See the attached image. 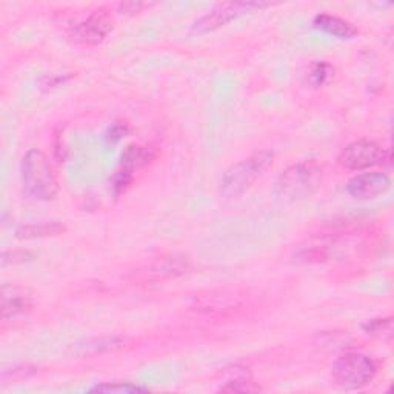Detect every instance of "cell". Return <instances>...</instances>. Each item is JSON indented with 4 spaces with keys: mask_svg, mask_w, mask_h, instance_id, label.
Instances as JSON below:
<instances>
[{
    "mask_svg": "<svg viewBox=\"0 0 394 394\" xmlns=\"http://www.w3.org/2000/svg\"><path fill=\"white\" fill-rule=\"evenodd\" d=\"M274 161V153L270 149H262L251 154L247 159L238 162L225 171L220 182V194L226 199L239 197L254 185L259 177L265 175V171L271 167Z\"/></svg>",
    "mask_w": 394,
    "mask_h": 394,
    "instance_id": "1",
    "label": "cell"
},
{
    "mask_svg": "<svg viewBox=\"0 0 394 394\" xmlns=\"http://www.w3.org/2000/svg\"><path fill=\"white\" fill-rule=\"evenodd\" d=\"M22 184L37 201H51L59 193V182L51 163L41 149H29L22 159Z\"/></svg>",
    "mask_w": 394,
    "mask_h": 394,
    "instance_id": "2",
    "label": "cell"
},
{
    "mask_svg": "<svg viewBox=\"0 0 394 394\" xmlns=\"http://www.w3.org/2000/svg\"><path fill=\"white\" fill-rule=\"evenodd\" d=\"M322 185V170L316 163L291 165L276 180L274 194L280 201L296 202L313 196Z\"/></svg>",
    "mask_w": 394,
    "mask_h": 394,
    "instance_id": "3",
    "label": "cell"
},
{
    "mask_svg": "<svg viewBox=\"0 0 394 394\" xmlns=\"http://www.w3.org/2000/svg\"><path fill=\"white\" fill-rule=\"evenodd\" d=\"M377 367L362 353H345L331 367L334 385L342 390H360L374 381Z\"/></svg>",
    "mask_w": 394,
    "mask_h": 394,
    "instance_id": "4",
    "label": "cell"
},
{
    "mask_svg": "<svg viewBox=\"0 0 394 394\" xmlns=\"http://www.w3.org/2000/svg\"><path fill=\"white\" fill-rule=\"evenodd\" d=\"M268 2H224L219 4L211 11H208L202 18L194 22L191 27L193 34H207L211 31H216L220 27H225L226 23L240 18L243 14L253 13L256 10H264L270 6Z\"/></svg>",
    "mask_w": 394,
    "mask_h": 394,
    "instance_id": "5",
    "label": "cell"
},
{
    "mask_svg": "<svg viewBox=\"0 0 394 394\" xmlns=\"http://www.w3.org/2000/svg\"><path fill=\"white\" fill-rule=\"evenodd\" d=\"M387 159V151L373 140L360 139L346 145L339 154L337 162L341 167L350 171L368 170L382 165Z\"/></svg>",
    "mask_w": 394,
    "mask_h": 394,
    "instance_id": "6",
    "label": "cell"
},
{
    "mask_svg": "<svg viewBox=\"0 0 394 394\" xmlns=\"http://www.w3.org/2000/svg\"><path fill=\"white\" fill-rule=\"evenodd\" d=\"M391 188V179L385 172H362L346 184V193L354 199L369 201L387 193Z\"/></svg>",
    "mask_w": 394,
    "mask_h": 394,
    "instance_id": "7",
    "label": "cell"
},
{
    "mask_svg": "<svg viewBox=\"0 0 394 394\" xmlns=\"http://www.w3.org/2000/svg\"><path fill=\"white\" fill-rule=\"evenodd\" d=\"M113 31V20L105 11H94L81 23L74 25L73 36L76 41L97 45L105 41Z\"/></svg>",
    "mask_w": 394,
    "mask_h": 394,
    "instance_id": "8",
    "label": "cell"
},
{
    "mask_svg": "<svg viewBox=\"0 0 394 394\" xmlns=\"http://www.w3.org/2000/svg\"><path fill=\"white\" fill-rule=\"evenodd\" d=\"M31 306H33V301H31V296L27 294V291L13 285L4 287L2 306H0V308H2L4 320L22 316V314H25L31 310Z\"/></svg>",
    "mask_w": 394,
    "mask_h": 394,
    "instance_id": "9",
    "label": "cell"
},
{
    "mask_svg": "<svg viewBox=\"0 0 394 394\" xmlns=\"http://www.w3.org/2000/svg\"><path fill=\"white\" fill-rule=\"evenodd\" d=\"M313 25L314 28L324 31V33L330 36L342 39V41H348V39H353L359 34V29L351 22L331 14H318L313 20Z\"/></svg>",
    "mask_w": 394,
    "mask_h": 394,
    "instance_id": "10",
    "label": "cell"
},
{
    "mask_svg": "<svg viewBox=\"0 0 394 394\" xmlns=\"http://www.w3.org/2000/svg\"><path fill=\"white\" fill-rule=\"evenodd\" d=\"M67 228L59 222H45L37 225H23L15 234L19 239H36V238H48V236H59Z\"/></svg>",
    "mask_w": 394,
    "mask_h": 394,
    "instance_id": "11",
    "label": "cell"
},
{
    "mask_svg": "<svg viewBox=\"0 0 394 394\" xmlns=\"http://www.w3.org/2000/svg\"><path fill=\"white\" fill-rule=\"evenodd\" d=\"M153 159L154 153L151 151V148L131 145L125 149L122 154V168L134 171L136 168L145 167V165L151 162Z\"/></svg>",
    "mask_w": 394,
    "mask_h": 394,
    "instance_id": "12",
    "label": "cell"
},
{
    "mask_svg": "<svg viewBox=\"0 0 394 394\" xmlns=\"http://www.w3.org/2000/svg\"><path fill=\"white\" fill-rule=\"evenodd\" d=\"M364 331L367 334L385 342H391L393 339V318H379L372 319L364 324Z\"/></svg>",
    "mask_w": 394,
    "mask_h": 394,
    "instance_id": "13",
    "label": "cell"
},
{
    "mask_svg": "<svg viewBox=\"0 0 394 394\" xmlns=\"http://www.w3.org/2000/svg\"><path fill=\"white\" fill-rule=\"evenodd\" d=\"M219 391L222 393H257L261 391V387L256 385L247 372L242 374H236L226 381L224 387H220Z\"/></svg>",
    "mask_w": 394,
    "mask_h": 394,
    "instance_id": "14",
    "label": "cell"
},
{
    "mask_svg": "<svg viewBox=\"0 0 394 394\" xmlns=\"http://www.w3.org/2000/svg\"><path fill=\"white\" fill-rule=\"evenodd\" d=\"M334 77V67L328 62H316L308 71V82L314 88L327 85Z\"/></svg>",
    "mask_w": 394,
    "mask_h": 394,
    "instance_id": "15",
    "label": "cell"
},
{
    "mask_svg": "<svg viewBox=\"0 0 394 394\" xmlns=\"http://www.w3.org/2000/svg\"><path fill=\"white\" fill-rule=\"evenodd\" d=\"M148 388L139 387V385H134L130 382H113V383H100L93 387L90 393H107V394H133V393H145Z\"/></svg>",
    "mask_w": 394,
    "mask_h": 394,
    "instance_id": "16",
    "label": "cell"
},
{
    "mask_svg": "<svg viewBox=\"0 0 394 394\" xmlns=\"http://www.w3.org/2000/svg\"><path fill=\"white\" fill-rule=\"evenodd\" d=\"M131 180H133V171H130L127 168H122L113 176L111 188L116 194H121L127 190L128 185L131 184Z\"/></svg>",
    "mask_w": 394,
    "mask_h": 394,
    "instance_id": "17",
    "label": "cell"
},
{
    "mask_svg": "<svg viewBox=\"0 0 394 394\" xmlns=\"http://www.w3.org/2000/svg\"><path fill=\"white\" fill-rule=\"evenodd\" d=\"M34 259V254L29 253V251H22V250H14V251H5L2 256V265H8V264H23V262H29Z\"/></svg>",
    "mask_w": 394,
    "mask_h": 394,
    "instance_id": "18",
    "label": "cell"
},
{
    "mask_svg": "<svg viewBox=\"0 0 394 394\" xmlns=\"http://www.w3.org/2000/svg\"><path fill=\"white\" fill-rule=\"evenodd\" d=\"M13 372L10 369H4L2 372V381H8V379H13V381H19L23 379V377H28L33 373H36V368L34 367H29V365H19V367H14L11 368Z\"/></svg>",
    "mask_w": 394,
    "mask_h": 394,
    "instance_id": "19",
    "label": "cell"
},
{
    "mask_svg": "<svg viewBox=\"0 0 394 394\" xmlns=\"http://www.w3.org/2000/svg\"><path fill=\"white\" fill-rule=\"evenodd\" d=\"M149 6L148 4H142V2H125L119 5V13L125 14V15H131V14H137L140 13L144 8Z\"/></svg>",
    "mask_w": 394,
    "mask_h": 394,
    "instance_id": "20",
    "label": "cell"
},
{
    "mask_svg": "<svg viewBox=\"0 0 394 394\" xmlns=\"http://www.w3.org/2000/svg\"><path fill=\"white\" fill-rule=\"evenodd\" d=\"M125 133H127V128L117 123V125H114L111 130H109L108 139H111L113 142H117L119 139H122V136H125Z\"/></svg>",
    "mask_w": 394,
    "mask_h": 394,
    "instance_id": "21",
    "label": "cell"
}]
</instances>
